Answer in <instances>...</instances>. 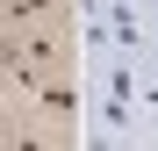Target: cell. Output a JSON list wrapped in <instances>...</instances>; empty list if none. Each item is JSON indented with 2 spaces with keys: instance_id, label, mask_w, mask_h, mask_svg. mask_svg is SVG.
Segmentation results:
<instances>
[{
  "instance_id": "1",
  "label": "cell",
  "mask_w": 158,
  "mask_h": 151,
  "mask_svg": "<svg viewBox=\"0 0 158 151\" xmlns=\"http://www.w3.org/2000/svg\"><path fill=\"white\" fill-rule=\"evenodd\" d=\"M144 7H158V0H144Z\"/></svg>"
}]
</instances>
